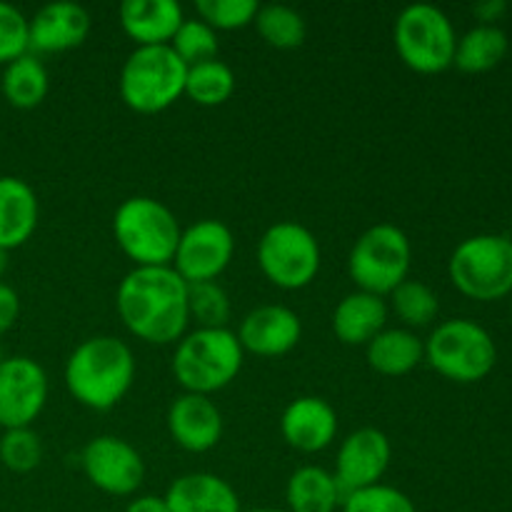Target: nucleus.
Listing matches in <instances>:
<instances>
[{
    "mask_svg": "<svg viewBox=\"0 0 512 512\" xmlns=\"http://www.w3.org/2000/svg\"><path fill=\"white\" fill-rule=\"evenodd\" d=\"M115 308L125 328L143 343H175L190 320L188 283L170 265L133 268L120 280Z\"/></svg>",
    "mask_w": 512,
    "mask_h": 512,
    "instance_id": "1",
    "label": "nucleus"
},
{
    "mask_svg": "<svg viewBox=\"0 0 512 512\" xmlns=\"http://www.w3.org/2000/svg\"><path fill=\"white\" fill-rule=\"evenodd\" d=\"M135 380L133 350L113 335L83 340L65 363V388L90 410H110Z\"/></svg>",
    "mask_w": 512,
    "mask_h": 512,
    "instance_id": "2",
    "label": "nucleus"
},
{
    "mask_svg": "<svg viewBox=\"0 0 512 512\" xmlns=\"http://www.w3.org/2000/svg\"><path fill=\"white\" fill-rule=\"evenodd\" d=\"M113 235L135 268H163L173 265L183 230L168 205L135 195L115 210Z\"/></svg>",
    "mask_w": 512,
    "mask_h": 512,
    "instance_id": "3",
    "label": "nucleus"
},
{
    "mask_svg": "<svg viewBox=\"0 0 512 512\" xmlns=\"http://www.w3.org/2000/svg\"><path fill=\"white\" fill-rule=\"evenodd\" d=\"M243 355L238 335L228 328H198L178 340L173 375L185 393L210 398L238 378Z\"/></svg>",
    "mask_w": 512,
    "mask_h": 512,
    "instance_id": "4",
    "label": "nucleus"
},
{
    "mask_svg": "<svg viewBox=\"0 0 512 512\" xmlns=\"http://www.w3.org/2000/svg\"><path fill=\"white\" fill-rule=\"evenodd\" d=\"M185 75L188 65L170 45L135 48L120 70V98L135 113H163L185 95Z\"/></svg>",
    "mask_w": 512,
    "mask_h": 512,
    "instance_id": "5",
    "label": "nucleus"
},
{
    "mask_svg": "<svg viewBox=\"0 0 512 512\" xmlns=\"http://www.w3.org/2000/svg\"><path fill=\"white\" fill-rule=\"evenodd\" d=\"M423 345L430 368L453 383L488 378L498 360V348L488 330L465 318L440 323Z\"/></svg>",
    "mask_w": 512,
    "mask_h": 512,
    "instance_id": "6",
    "label": "nucleus"
},
{
    "mask_svg": "<svg viewBox=\"0 0 512 512\" xmlns=\"http://www.w3.org/2000/svg\"><path fill=\"white\" fill-rule=\"evenodd\" d=\"M413 265L410 240L398 225L378 223L355 240L348 258V273L363 293L390 295L408 280Z\"/></svg>",
    "mask_w": 512,
    "mask_h": 512,
    "instance_id": "7",
    "label": "nucleus"
},
{
    "mask_svg": "<svg viewBox=\"0 0 512 512\" xmlns=\"http://www.w3.org/2000/svg\"><path fill=\"white\" fill-rule=\"evenodd\" d=\"M450 280L473 300H500L512 293V240L505 235H473L453 250Z\"/></svg>",
    "mask_w": 512,
    "mask_h": 512,
    "instance_id": "8",
    "label": "nucleus"
},
{
    "mask_svg": "<svg viewBox=\"0 0 512 512\" xmlns=\"http://www.w3.org/2000/svg\"><path fill=\"white\" fill-rule=\"evenodd\" d=\"M393 38L400 60L415 73H443L453 65L458 35L448 15L435 5H408L395 20Z\"/></svg>",
    "mask_w": 512,
    "mask_h": 512,
    "instance_id": "9",
    "label": "nucleus"
},
{
    "mask_svg": "<svg viewBox=\"0 0 512 512\" xmlns=\"http://www.w3.org/2000/svg\"><path fill=\"white\" fill-rule=\"evenodd\" d=\"M258 265L275 288H308L320 270V245L305 225L283 220L260 238Z\"/></svg>",
    "mask_w": 512,
    "mask_h": 512,
    "instance_id": "10",
    "label": "nucleus"
},
{
    "mask_svg": "<svg viewBox=\"0 0 512 512\" xmlns=\"http://www.w3.org/2000/svg\"><path fill=\"white\" fill-rule=\"evenodd\" d=\"M235 253V238L220 220H198L183 230L170 268L185 283H210L230 265Z\"/></svg>",
    "mask_w": 512,
    "mask_h": 512,
    "instance_id": "11",
    "label": "nucleus"
},
{
    "mask_svg": "<svg viewBox=\"0 0 512 512\" xmlns=\"http://www.w3.org/2000/svg\"><path fill=\"white\" fill-rule=\"evenodd\" d=\"M80 463L90 485L115 498L133 495L143 485V458L128 440L115 435H100L90 440L83 448Z\"/></svg>",
    "mask_w": 512,
    "mask_h": 512,
    "instance_id": "12",
    "label": "nucleus"
},
{
    "mask_svg": "<svg viewBox=\"0 0 512 512\" xmlns=\"http://www.w3.org/2000/svg\"><path fill=\"white\" fill-rule=\"evenodd\" d=\"M48 400V375L35 360L13 355L0 363V428H30Z\"/></svg>",
    "mask_w": 512,
    "mask_h": 512,
    "instance_id": "13",
    "label": "nucleus"
},
{
    "mask_svg": "<svg viewBox=\"0 0 512 512\" xmlns=\"http://www.w3.org/2000/svg\"><path fill=\"white\" fill-rule=\"evenodd\" d=\"M390 458H393V448L383 430L360 428L350 433L340 445L333 475L343 498L380 485Z\"/></svg>",
    "mask_w": 512,
    "mask_h": 512,
    "instance_id": "14",
    "label": "nucleus"
},
{
    "mask_svg": "<svg viewBox=\"0 0 512 512\" xmlns=\"http://www.w3.org/2000/svg\"><path fill=\"white\" fill-rule=\"evenodd\" d=\"M303 323L285 305H260L250 310L238 328L240 348L260 358H278L300 343Z\"/></svg>",
    "mask_w": 512,
    "mask_h": 512,
    "instance_id": "15",
    "label": "nucleus"
},
{
    "mask_svg": "<svg viewBox=\"0 0 512 512\" xmlns=\"http://www.w3.org/2000/svg\"><path fill=\"white\" fill-rule=\"evenodd\" d=\"M90 15L78 3H48L28 20V53H65L85 43Z\"/></svg>",
    "mask_w": 512,
    "mask_h": 512,
    "instance_id": "16",
    "label": "nucleus"
},
{
    "mask_svg": "<svg viewBox=\"0 0 512 512\" xmlns=\"http://www.w3.org/2000/svg\"><path fill=\"white\" fill-rule=\"evenodd\" d=\"M170 438L188 453H208L220 443L223 415L208 395L183 393L168 410Z\"/></svg>",
    "mask_w": 512,
    "mask_h": 512,
    "instance_id": "17",
    "label": "nucleus"
},
{
    "mask_svg": "<svg viewBox=\"0 0 512 512\" xmlns=\"http://www.w3.org/2000/svg\"><path fill=\"white\" fill-rule=\"evenodd\" d=\"M280 433L290 448L300 453H320L335 440L338 413L328 400L305 395L285 408L280 418Z\"/></svg>",
    "mask_w": 512,
    "mask_h": 512,
    "instance_id": "18",
    "label": "nucleus"
},
{
    "mask_svg": "<svg viewBox=\"0 0 512 512\" xmlns=\"http://www.w3.org/2000/svg\"><path fill=\"white\" fill-rule=\"evenodd\" d=\"M183 20V8L175 0H125L120 5V25L138 48L170 45Z\"/></svg>",
    "mask_w": 512,
    "mask_h": 512,
    "instance_id": "19",
    "label": "nucleus"
},
{
    "mask_svg": "<svg viewBox=\"0 0 512 512\" xmlns=\"http://www.w3.org/2000/svg\"><path fill=\"white\" fill-rule=\"evenodd\" d=\"M38 195L25 180L0 175V250L20 248L38 228Z\"/></svg>",
    "mask_w": 512,
    "mask_h": 512,
    "instance_id": "20",
    "label": "nucleus"
},
{
    "mask_svg": "<svg viewBox=\"0 0 512 512\" xmlns=\"http://www.w3.org/2000/svg\"><path fill=\"white\" fill-rule=\"evenodd\" d=\"M170 512H243L228 480L213 473H190L175 480L165 493Z\"/></svg>",
    "mask_w": 512,
    "mask_h": 512,
    "instance_id": "21",
    "label": "nucleus"
},
{
    "mask_svg": "<svg viewBox=\"0 0 512 512\" xmlns=\"http://www.w3.org/2000/svg\"><path fill=\"white\" fill-rule=\"evenodd\" d=\"M388 323V305L378 295L358 293L345 295L333 313V330L340 343L368 345Z\"/></svg>",
    "mask_w": 512,
    "mask_h": 512,
    "instance_id": "22",
    "label": "nucleus"
},
{
    "mask_svg": "<svg viewBox=\"0 0 512 512\" xmlns=\"http://www.w3.org/2000/svg\"><path fill=\"white\" fill-rule=\"evenodd\" d=\"M365 348H368L370 368L388 378L408 375L425 360L423 340L405 328L383 330Z\"/></svg>",
    "mask_w": 512,
    "mask_h": 512,
    "instance_id": "23",
    "label": "nucleus"
},
{
    "mask_svg": "<svg viewBox=\"0 0 512 512\" xmlns=\"http://www.w3.org/2000/svg\"><path fill=\"white\" fill-rule=\"evenodd\" d=\"M285 503L288 512H335L338 505H343V493L333 473L318 465H305L290 475Z\"/></svg>",
    "mask_w": 512,
    "mask_h": 512,
    "instance_id": "24",
    "label": "nucleus"
},
{
    "mask_svg": "<svg viewBox=\"0 0 512 512\" xmlns=\"http://www.w3.org/2000/svg\"><path fill=\"white\" fill-rule=\"evenodd\" d=\"M508 55V33L498 25H475L458 38L453 65L463 73H488Z\"/></svg>",
    "mask_w": 512,
    "mask_h": 512,
    "instance_id": "25",
    "label": "nucleus"
},
{
    "mask_svg": "<svg viewBox=\"0 0 512 512\" xmlns=\"http://www.w3.org/2000/svg\"><path fill=\"white\" fill-rule=\"evenodd\" d=\"M0 88H3L5 100L13 108L30 110L43 103L45 95H48V70L40 63L38 55L25 53L20 58H15L13 63L5 65Z\"/></svg>",
    "mask_w": 512,
    "mask_h": 512,
    "instance_id": "26",
    "label": "nucleus"
},
{
    "mask_svg": "<svg viewBox=\"0 0 512 512\" xmlns=\"http://www.w3.org/2000/svg\"><path fill=\"white\" fill-rule=\"evenodd\" d=\"M235 93V73L223 60L213 58L205 63L190 65L185 75V95L205 108H215L230 100Z\"/></svg>",
    "mask_w": 512,
    "mask_h": 512,
    "instance_id": "27",
    "label": "nucleus"
},
{
    "mask_svg": "<svg viewBox=\"0 0 512 512\" xmlns=\"http://www.w3.org/2000/svg\"><path fill=\"white\" fill-rule=\"evenodd\" d=\"M253 23L255 28H258L260 38H263L270 48L278 50L300 48V45L305 43V35H308V25H305L303 15L295 8H288V5L280 3L260 5Z\"/></svg>",
    "mask_w": 512,
    "mask_h": 512,
    "instance_id": "28",
    "label": "nucleus"
},
{
    "mask_svg": "<svg viewBox=\"0 0 512 512\" xmlns=\"http://www.w3.org/2000/svg\"><path fill=\"white\" fill-rule=\"evenodd\" d=\"M390 300H393L395 315H398L405 325H410V328L430 325L440 310L435 290L430 288V285L420 283V280H403V283L390 293Z\"/></svg>",
    "mask_w": 512,
    "mask_h": 512,
    "instance_id": "29",
    "label": "nucleus"
},
{
    "mask_svg": "<svg viewBox=\"0 0 512 512\" xmlns=\"http://www.w3.org/2000/svg\"><path fill=\"white\" fill-rule=\"evenodd\" d=\"M188 313L200 328H225L230 320V298L215 280L188 285Z\"/></svg>",
    "mask_w": 512,
    "mask_h": 512,
    "instance_id": "30",
    "label": "nucleus"
},
{
    "mask_svg": "<svg viewBox=\"0 0 512 512\" xmlns=\"http://www.w3.org/2000/svg\"><path fill=\"white\" fill-rule=\"evenodd\" d=\"M170 48L190 68V65L205 63L218 55V33L200 18H185L175 38L170 40Z\"/></svg>",
    "mask_w": 512,
    "mask_h": 512,
    "instance_id": "31",
    "label": "nucleus"
},
{
    "mask_svg": "<svg viewBox=\"0 0 512 512\" xmlns=\"http://www.w3.org/2000/svg\"><path fill=\"white\" fill-rule=\"evenodd\" d=\"M43 460V443L30 428L5 430L0 438V463L13 473H30Z\"/></svg>",
    "mask_w": 512,
    "mask_h": 512,
    "instance_id": "32",
    "label": "nucleus"
},
{
    "mask_svg": "<svg viewBox=\"0 0 512 512\" xmlns=\"http://www.w3.org/2000/svg\"><path fill=\"white\" fill-rule=\"evenodd\" d=\"M260 5L255 0H198L200 20L208 23L210 28L218 30H240L250 25L258 15Z\"/></svg>",
    "mask_w": 512,
    "mask_h": 512,
    "instance_id": "33",
    "label": "nucleus"
},
{
    "mask_svg": "<svg viewBox=\"0 0 512 512\" xmlns=\"http://www.w3.org/2000/svg\"><path fill=\"white\" fill-rule=\"evenodd\" d=\"M343 512H418L415 503L390 485H373L343 498Z\"/></svg>",
    "mask_w": 512,
    "mask_h": 512,
    "instance_id": "34",
    "label": "nucleus"
},
{
    "mask_svg": "<svg viewBox=\"0 0 512 512\" xmlns=\"http://www.w3.org/2000/svg\"><path fill=\"white\" fill-rule=\"evenodd\" d=\"M28 53V18L15 5L0 0V65Z\"/></svg>",
    "mask_w": 512,
    "mask_h": 512,
    "instance_id": "35",
    "label": "nucleus"
},
{
    "mask_svg": "<svg viewBox=\"0 0 512 512\" xmlns=\"http://www.w3.org/2000/svg\"><path fill=\"white\" fill-rule=\"evenodd\" d=\"M20 315V298L10 285L0 283V335L8 333Z\"/></svg>",
    "mask_w": 512,
    "mask_h": 512,
    "instance_id": "36",
    "label": "nucleus"
},
{
    "mask_svg": "<svg viewBox=\"0 0 512 512\" xmlns=\"http://www.w3.org/2000/svg\"><path fill=\"white\" fill-rule=\"evenodd\" d=\"M125 512H170L165 498H158V495H140V498L130 500Z\"/></svg>",
    "mask_w": 512,
    "mask_h": 512,
    "instance_id": "37",
    "label": "nucleus"
},
{
    "mask_svg": "<svg viewBox=\"0 0 512 512\" xmlns=\"http://www.w3.org/2000/svg\"><path fill=\"white\" fill-rule=\"evenodd\" d=\"M475 15L483 20V25H493V20H498L500 15L508 10V3L505 0H485V3L475 5Z\"/></svg>",
    "mask_w": 512,
    "mask_h": 512,
    "instance_id": "38",
    "label": "nucleus"
},
{
    "mask_svg": "<svg viewBox=\"0 0 512 512\" xmlns=\"http://www.w3.org/2000/svg\"><path fill=\"white\" fill-rule=\"evenodd\" d=\"M243 512H288V510H275V508H255V510H243Z\"/></svg>",
    "mask_w": 512,
    "mask_h": 512,
    "instance_id": "39",
    "label": "nucleus"
},
{
    "mask_svg": "<svg viewBox=\"0 0 512 512\" xmlns=\"http://www.w3.org/2000/svg\"><path fill=\"white\" fill-rule=\"evenodd\" d=\"M3 270H5V253L0 250V273H3Z\"/></svg>",
    "mask_w": 512,
    "mask_h": 512,
    "instance_id": "40",
    "label": "nucleus"
},
{
    "mask_svg": "<svg viewBox=\"0 0 512 512\" xmlns=\"http://www.w3.org/2000/svg\"><path fill=\"white\" fill-rule=\"evenodd\" d=\"M5 360V355H3V345H0V363H3Z\"/></svg>",
    "mask_w": 512,
    "mask_h": 512,
    "instance_id": "41",
    "label": "nucleus"
},
{
    "mask_svg": "<svg viewBox=\"0 0 512 512\" xmlns=\"http://www.w3.org/2000/svg\"><path fill=\"white\" fill-rule=\"evenodd\" d=\"M510 240H512V238H510Z\"/></svg>",
    "mask_w": 512,
    "mask_h": 512,
    "instance_id": "42",
    "label": "nucleus"
}]
</instances>
